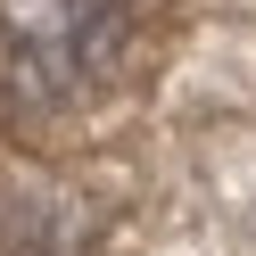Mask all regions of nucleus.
Wrapping results in <instances>:
<instances>
[{
    "instance_id": "f257e3e1",
    "label": "nucleus",
    "mask_w": 256,
    "mask_h": 256,
    "mask_svg": "<svg viewBox=\"0 0 256 256\" xmlns=\"http://www.w3.org/2000/svg\"><path fill=\"white\" fill-rule=\"evenodd\" d=\"M132 0H0V83L17 108H83L116 83Z\"/></svg>"
}]
</instances>
